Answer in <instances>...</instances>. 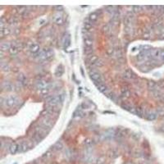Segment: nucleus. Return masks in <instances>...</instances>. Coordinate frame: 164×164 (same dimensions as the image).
Returning <instances> with one entry per match:
<instances>
[{"instance_id":"obj_1","label":"nucleus","mask_w":164,"mask_h":164,"mask_svg":"<svg viewBox=\"0 0 164 164\" xmlns=\"http://www.w3.org/2000/svg\"><path fill=\"white\" fill-rule=\"evenodd\" d=\"M40 124L50 129L53 126V120L48 117H43L40 118Z\"/></svg>"},{"instance_id":"obj_2","label":"nucleus","mask_w":164,"mask_h":164,"mask_svg":"<svg viewBox=\"0 0 164 164\" xmlns=\"http://www.w3.org/2000/svg\"><path fill=\"white\" fill-rule=\"evenodd\" d=\"M19 104V99L15 96H11L8 98L6 99V105H7L8 107H12L16 106Z\"/></svg>"},{"instance_id":"obj_3","label":"nucleus","mask_w":164,"mask_h":164,"mask_svg":"<svg viewBox=\"0 0 164 164\" xmlns=\"http://www.w3.org/2000/svg\"><path fill=\"white\" fill-rule=\"evenodd\" d=\"M123 77L125 79H131V80H134L137 78V76L135 75V74H134L133 72L131 70H127L125 71L123 75Z\"/></svg>"},{"instance_id":"obj_4","label":"nucleus","mask_w":164,"mask_h":164,"mask_svg":"<svg viewBox=\"0 0 164 164\" xmlns=\"http://www.w3.org/2000/svg\"><path fill=\"white\" fill-rule=\"evenodd\" d=\"M3 87L6 90H7V91H12V90L14 89V85H12L11 82H9V81L4 82L3 85Z\"/></svg>"},{"instance_id":"obj_5","label":"nucleus","mask_w":164,"mask_h":164,"mask_svg":"<svg viewBox=\"0 0 164 164\" xmlns=\"http://www.w3.org/2000/svg\"><path fill=\"white\" fill-rule=\"evenodd\" d=\"M1 51L3 52V51H7V50H8L9 51V49H11L12 45L11 44L9 43V42H4V43H2L1 44Z\"/></svg>"},{"instance_id":"obj_6","label":"nucleus","mask_w":164,"mask_h":164,"mask_svg":"<svg viewBox=\"0 0 164 164\" xmlns=\"http://www.w3.org/2000/svg\"><path fill=\"white\" fill-rule=\"evenodd\" d=\"M29 49H30V51L31 52H33V53H37V52L39 51V46L38 44L34 43L32 45V46H31Z\"/></svg>"},{"instance_id":"obj_7","label":"nucleus","mask_w":164,"mask_h":164,"mask_svg":"<svg viewBox=\"0 0 164 164\" xmlns=\"http://www.w3.org/2000/svg\"><path fill=\"white\" fill-rule=\"evenodd\" d=\"M9 150H10V152H11V153L15 154V153L19 150V145H17V144L14 143V144H11V146H10V148H9Z\"/></svg>"},{"instance_id":"obj_8","label":"nucleus","mask_w":164,"mask_h":164,"mask_svg":"<svg viewBox=\"0 0 164 164\" xmlns=\"http://www.w3.org/2000/svg\"><path fill=\"white\" fill-rule=\"evenodd\" d=\"M45 54H46V58H47V59H51L52 58V57H53V51H52V49H45Z\"/></svg>"},{"instance_id":"obj_9","label":"nucleus","mask_w":164,"mask_h":164,"mask_svg":"<svg viewBox=\"0 0 164 164\" xmlns=\"http://www.w3.org/2000/svg\"><path fill=\"white\" fill-rule=\"evenodd\" d=\"M86 61H87V62L89 64L92 65V64H94L95 62H97V61H98V56H96V55H94V54L92 57H90L89 59H86Z\"/></svg>"},{"instance_id":"obj_10","label":"nucleus","mask_w":164,"mask_h":164,"mask_svg":"<svg viewBox=\"0 0 164 164\" xmlns=\"http://www.w3.org/2000/svg\"><path fill=\"white\" fill-rule=\"evenodd\" d=\"M37 87L39 88V89H45L46 86H47V83H46L45 81H39L37 82Z\"/></svg>"},{"instance_id":"obj_11","label":"nucleus","mask_w":164,"mask_h":164,"mask_svg":"<svg viewBox=\"0 0 164 164\" xmlns=\"http://www.w3.org/2000/svg\"><path fill=\"white\" fill-rule=\"evenodd\" d=\"M101 78H102V76H101V74L99 72L95 73V74H94L93 75H91V76H90V79H91L94 82L98 81V80L101 79Z\"/></svg>"},{"instance_id":"obj_12","label":"nucleus","mask_w":164,"mask_h":164,"mask_svg":"<svg viewBox=\"0 0 164 164\" xmlns=\"http://www.w3.org/2000/svg\"><path fill=\"white\" fill-rule=\"evenodd\" d=\"M98 17V14L96 13V12H94V13H91V14L89 15V19L90 22L93 23V22H96V21H97Z\"/></svg>"},{"instance_id":"obj_13","label":"nucleus","mask_w":164,"mask_h":164,"mask_svg":"<svg viewBox=\"0 0 164 164\" xmlns=\"http://www.w3.org/2000/svg\"><path fill=\"white\" fill-rule=\"evenodd\" d=\"M19 52V49L17 47H16V46L12 45L11 47V49H9V52L11 55H16V54H17V52Z\"/></svg>"},{"instance_id":"obj_14","label":"nucleus","mask_w":164,"mask_h":164,"mask_svg":"<svg viewBox=\"0 0 164 164\" xmlns=\"http://www.w3.org/2000/svg\"><path fill=\"white\" fill-rule=\"evenodd\" d=\"M147 85H148V88H149V89H155V88L157 87L156 82H154V81H149L148 83H147Z\"/></svg>"},{"instance_id":"obj_15","label":"nucleus","mask_w":164,"mask_h":164,"mask_svg":"<svg viewBox=\"0 0 164 164\" xmlns=\"http://www.w3.org/2000/svg\"><path fill=\"white\" fill-rule=\"evenodd\" d=\"M94 49L92 47H87V46H85V53L86 55H90V54H93L94 52Z\"/></svg>"},{"instance_id":"obj_16","label":"nucleus","mask_w":164,"mask_h":164,"mask_svg":"<svg viewBox=\"0 0 164 164\" xmlns=\"http://www.w3.org/2000/svg\"><path fill=\"white\" fill-rule=\"evenodd\" d=\"M54 22L58 25H62V23H63V18L61 16H57L56 17L54 18Z\"/></svg>"},{"instance_id":"obj_17","label":"nucleus","mask_w":164,"mask_h":164,"mask_svg":"<svg viewBox=\"0 0 164 164\" xmlns=\"http://www.w3.org/2000/svg\"><path fill=\"white\" fill-rule=\"evenodd\" d=\"M93 65L94 66V67H102L104 66V61H103V60L98 59L97 62H94Z\"/></svg>"},{"instance_id":"obj_18","label":"nucleus","mask_w":164,"mask_h":164,"mask_svg":"<svg viewBox=\"0 0 164 164\" xmlns=\"http://www.w3.org/2000/svg\"><path fill=\"white\" fill-rule=\"evenodd\" d=\"M85 45L87 47H92L94 45V40L93 39H85Z\"/></svg>"},{"instance_id":"obj_19","label":"nucleus","mask_w":164,"mask_h":164,"mask_svg":"<svg viewBox=\"0 0 164 164\" xmlns=\"http://www.w3.org/2000/svg\"><path fill=\"white\" fill-rule=\"evenodd\" d=\"M10 34V30L7 28H3L1 29V35L2 37H3V35H8Z\"/></svg>"},{"instance_id":"obj_20","label":"nucleus","mask_w":164,"mask_h":164,"mask_svg":"<svg viewBox=\"0 0 164 164\" xmlns=\"http://www.w3.org/2000/svg\"><path fill=\"white\" fill-rule=\"evenodd\" d=\"M156 114L160 116V117H164V108H158L156 110Z\"/></svg>"},{"instance_id":"obj_21","label":"nucleus","mask_w":164,"mask_h":164,"mask_svg":"<svg viewBox=\"0 0 164 164\" xmlns=\"http://www.w3.org/2000/svg\"><path fill=\"white\" fill-rule=\"evenodd\" d=\"M115 52L116 51H115L114 48H109V49H107V51H106L107 54L109 56H112V55H113V54H115Z\"/></svg>"},{"instance_id":"obj_22","label":"nucleus","mask_w":164,"mask_h":164,"mask_svg":"<svg viewBox=\"0 0 164 164\" xmlns=\"http://www.w3.org/2000/svg\"><path fill=\"white\" fill-rule=\"evenodd\" d=\"M71 44V39L69 36L66 37V39H65V41H64V47L65 48H67L69 45H70Z\"/></svg>"},{"instance_id":"obj_23","label":"nucleus","mask_w":164,"mask_h":164,"mask_svg":"<svg viewBox=\"0 0 164 164\" xmlns=\"http://www.w3.org/2000/svg\"><path fill=\"white\" fill-rule=\"evenodd\" d=\"M103 30H104V31L105 33H108V32H110L111 30V26H110V25H105V26L103 27Z\"/></svg>"},{"instance_id":"obj_24","label":"nucleus","mask_w":164,"mask_h":164,"mask_svg":"<svg viewBox=\"0 0 164 164\" xmlns=\"http://www.w3.org/2000/svg\"><path fill=\"white\" fill-rule=\"evenodd\" d=\"M142 8L143 7L141 6H134L133 7V9H134V12H140V11H142Z\"/></svg>"},{"instance_id":"obj_25","label":"nucleus","mask_w":164,"mask_h":164,"mask_svg":"<svg viewBox=\"0 0 164 164\" xmlns=\"http://www.w3.org/2000/svg\"><path fill=\"white\" fill-rule=\"evenodd\" d=\"M1 67H2V69H3V71H9V70H10V67L7 66V64L4 66V65L2 63V65H1Z\"/></svg>"},{"instance_id":"obj_26","label":"nucleus","mask_w":164,"mask_h":164,"mask_svg":"<svg viewBox=\"0 0 164 164\" xmlns=\"http://www.w3.org/2000/svg\"><path fill=\"white\" fill-rule=\"evenodd\" d=\"M53 149H62V144H61V143H59V142H58L57 144L54 145L53 147H52Z\"/></svg>"},{"instance_id":"obj_27","label":"nucleus","mask_w":164,"mask_h":164,"mask_svg":"<svg viewBox=\"0 0 164 164\" xmlns=\"http://www.w3.org/2000/svg\"><path fill=\"white\" fill-rule=\"evenodd\" d=\"M40 91H41L42 95H48V94H49V89H47V88L41 89Z\"/></svg>"},{"instance_id":"obj_28","label":"nucleus","mask_w":164,"mask_h":164,"mask_svg":"<svg viewBox=\"0 0 164 164\" xmlns=\"http://www.w3.org/2000/svg\"><path fill=\"white\" fill-rule=\"evenodd\" d=\"M92 144V140H89V139H87V140L85 141V145H90Z\"/></svg>"},{"instance_id":"obj_29","label":"nucleus","mask_w":164,"mask_h":164,"mask_svg":"<svg viewBox=\"0 0 164 164\" xmlns=\"http://www.w3.org/2000/svg\"><path fill=\"white\" fill-rule=\"evenodd\" d=\"M50 156H51V154H50V152L49 151V152L45 153V154L43 155V157H50Z\"/></svg>"},{"instance_id":"obj_30","label":"nucleus","mask_w":164,"mask_h":164,"mask_svg":"<svg viewBox=\"0 0 164 164\" xmlns=\"http://www.w3.org/2000/svg\"><path fill=\"white\" fill-rule=\"evenodd\" d=\"M160 58H161L163 60H164V50H162V51H161V53H160Z\"/></svg>"}]
</instances>
